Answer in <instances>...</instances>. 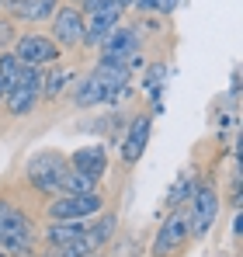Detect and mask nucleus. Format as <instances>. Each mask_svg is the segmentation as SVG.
Returning <instances> with one entry per match:
<instances>
[{"label": "nucleus", "instance_id": "obj_1", "mask_svg": "<svg viewBox=\"0 0 243 257\" xmlns=\"http://www.w3.org/2000/svg\"><path fill=\"white\" fill-rule=\"evenodd\" d=\"M132 70L125 63L115 59H97V66L83 77L80 84L73 87V104L77 108H94V104H108L115 94H122L129 87Z\"/></svg>", "mask_w": 243, "mask_h": 257}, {"label": "nucleus", "instance_id": "obj_2", "mask_svg": "<svg viewBox=\"0 0 243 257\" xmlns=\"http://www.w3.org/2000/svg\"><path fill=\"white\" fill-rule=\"evenodd\" d=\"M32 240H35V226L32 219L21 212L18 205L0 198V250L7 257L32 254Z\"/></svg>", "mask_w": 243, "mask_h": 257}, {"label": "nucleus", "instance_id": "obj_3", "mask_svg": "<svg viewBox=\"0 0 243 257\" xmlns=\"http://www.w3.org/2000/svg\"><path fill=\"white\" fill-rule=\"evenodd\" d=\"M115 226H118V219L108 212V215H101L97 222H90L77 240H66L59 247H49L42 257H94V254H101V247L111 240Z\"/></svg>", "mask_w": 243, "mask_h": 257}, {"label": "nucleus", "instance_id": "obj_4", "mask_svg": "<svg viewBox=\"0 0 243 257\" xmlns=\"http://www.w3.org/2000/svg\"><path fill=\"white\" fill-rule=\"evenodd\" d=\"M66 167H70V160H66L63 153H56V150H42V153H35V157L28 160L25 174H28V181H32L35 191H42V195L52 198V195H59V181H63Z\"/></svg>", "mask_w": 243, "mask_h": 257}, {"label": "nucleus", "instance_id": "obj_5", "mask_svg": "<svg viewBox=\"0 0 243 257\" xmlns=\"http://www.w3.org/2000/svg\"><path fill=\"white\" fill-rule=\"evenodd\" d=\"M42 97V70L35 66H21V77L11 84V90L4 94V104H7V111L14 115V118H21V115H28L35 104H39Z\"/></svg>", "mask_w": 243, "mask_h": 257}, {"label": "nucleus", "instance_id": "obj_6", "mask_svg": "<svg viewBox=\"0 0 243 257\" xmlns=\"http://www.w3.org/2000/svg\"><path fill=\"white\" fill-rule=\"evenodd\" d=\"M11 52H14V59L21 63V66H56V59H59V45L52 42L49 35H18L14 45H11Z\"/></svg>", "mask_w": 243, "mask_h": 257}, {"label": "nucleus", "instance_id": "obj_7", "mask_svg": "<svg viewBox=\"0 0 243 257\" xmlns=\"http://www.w3.org/2000/svg\"><path fill=\"white\" fill-rule=\"evenodd\" d=\"M188 202H191V212H188L191 236H195V240H202V236H208V229H212V226H215V219H219V195H215V188H212V184H198V188H195V195H191Z\"/></svg>", "mask_w": 243, "mask_h": 257}, {"label": "nucleus", "instance_id": "obj_8", "mask_svg": "<svg viewBox=\"0 0 243 257\" xmlns=\"http://www.w3.org/2000/svg\"><path fill=\"white\" fill-rule=\"evenodd\" d=\"M101 209H104V198L97 191H90V195H56L49 202V219H63V222L94 219V215H101Z\"/></svg>", "mask_w": 243, "mask_h": 257}, {"label": "nucleus", "instance_id": "obj_9", "mask_svg": "<svg viewBox=\"0 0 243 257\" xmlns=\"http://www.w3.org/2000/svg\"><path fill=\"white\" fill-rule=\"evenodd\" d=\"M191 236V222H188V212L174 209V212L163 219V226L157 229V240H153V257H170L174 250H181Z\"/></svg>", "mask_w": 243, "mask_h": 257}, {"label": "nucleus", "instance_id": "obj_10", "mask_svg": "<svg viewBox=\"0 0 243 257\" xmlns=\"http://www.w3.org/2000/svg\"><path fill=\"white\" fill-rule=\"evenodd\" d=\"M101 59H115V63H125L129 70H136V66H139V32L118 25V28L101 42Z\"/></svg>", "mask_w": 243, "mask_h": 257}, {"label": "nucleus", "instance_id": "obj_11", "mask_svg": "<svg viewBox=\"0 0 243 257\" xmlns=\"http://www.w3.org/2000/svg\"><path fill=\"white\" fill-rule=\"evenodd\" d=\"M52 42L59 49L83 45V11L80 7H56V14H52Z\"/></svg>", "mask_w": 243, "mask_h": 257}, {"label": "nucleus", "instance_id": "obj_12", "mask_svg": "<svg viewBox=\"0 0 243 257\" xmlns=\"http://www.w3.org/2000/svg\"><path fill=\"white\" fill-rule=\"evenodd\" d=\"M118 21H122V7H115V4L83 14V45H101L118 28Z\"/></svg>", "mask_w": 243, "mask_h": 257}, {"label": "nucleus", "instance_id": "obj_13", "mask_svg": "<svg viewBox=\"0 0 243 257\" xmlns=\"http://www.w3.org/2000/svg\"><path fill=\"white\" fill-rule=\"evenodd\" d=\"M150 128H153L150 115H136V118H132V125H129L125 139H122V160H125L129 167L143 160V153H146V146H150Z\"/></svg>", "mask_w": 243, "mask_h": 257}, {"label": "nucleus", "instance_id": "obj_14", "mask_svg": "<svg viewBox=\"0 0 243 257\" xmlns=\"http://www.w3.org/2000/svg\"><path fill=\"white\" fill-rule=\"evenodd\" d=\"M70 167L97 184V181L104 177V171H108V150H104V146H80V150L70 157Z\"/></svg>", "mask_w": 243, "mask_h": 257}, {"label": "nucleus", "instance_id": "obj_15", "mask_svg": "<svg viewBox=\"0 0 243 257\" xmlns=\"http://www.w3.org/2000/svg\"><path fill=\"white\" fill-rule=\"evenodd\" d=\"M14 11V18H25V21H45L56 14L59 0H0Z\"/></svg>", "mask_w": 243, "mask_h": 257}, {"label": "nucleus", "instance_id": "obj_16", "mask_svg": "<svg viewBox=\"0 0 243 257\" xmlns=\"http://www.w3.org/2000/svg\"><path fill=\"white\" fill-rule=\"evenodd\" d=\"M87 226H90V219H70V222H63V219H49L45 243H49V247H59V243H66V240H77Z\"/></svg>", "mask_w": 243, "mask_h": 257}, {"label": "nucleus", "instance_id": "obj_17", "mask_svg": "<svg viewBox=\"0 0 243 257\" xmlns=\"http://www.w3.org/2000/svg\"><path fill=\"white\" fill-rule=\"evenodd\" d=\"M195 188H198V177H195V171H184L177 181H174V188L167 191L163 205H167V209H177L181 202H188V198L195 195Z\"/></svg>", "mask_w": 243, "mask_h": 257}, {"label": "nucleus", "instance_id": "obj_18", "mask_svg": "<svg viewBox=\"0 0 243 257\" xmlns=\"http://www.w3.org/2000/svg\"><path fill=\"white\" fill-rule=\"evenodd\" d=\"M90 191H97V184H94L90 177L77 174L73 167H66L63 181H59V195H90Z\"/></svg>", "mask_w": 243, "mask_h": 257}, {"label": "nucleus", "instance_id": "obj_19", "mask_svg": "<svg viewBox=\"0 0 243 257\" xmlns=\"http://www.w3.org/2000/svg\"><path fill=\"white\" fill-rule=\"evenodd\" d=\"M66 84H70V73L59 70V66H52V73L42 77V97H59V90Z\"/></svg>", "mask_w": 243, "mask_h": 257}, {"label": "nucleus", "instance_id": "obj_20", "mask_svg": "<svg viewBox=\"0 0 243 257\" xmlns=\"http://www.w3.org/2000/svg\"><path fill=\"white\" fill-rule=\"evenodd\" d=\"M0 77H4L7 90H11V84L21 77V63L14 59V52H0Z\"/></svg>", "mask_w": 243, "mask_h": 257}, {"label": "nucleus", "instance_id": "obj_21", "mask_svg": "<svg viewBox=\"0 0 243 257\" xmlns=\"http://www.w3.org/2000/svg\"><path fill=\"white\" fill-rule=\"evenodd\" d=\"M160 80H163V66H153L150 77H146V94H150V101L157 108H160Z\"/></svg>", "mask_w": 243, "mask_h": 257}, {"label": "nucleus", "instance_id": "obj_22", "mask_svg": "<svg viewBox=\"0 0 243 257\" xmlns=\"http://www.w3.org/2000/svg\"><path fill=\"white\" fill-rule=\"evenodd\" d=\"M18 39V32H14V21L11 18H0V52H7L11 45Z\"/></svg>", "mask_w": 243, "mask_h": 257}, {"label": "nucleus", "instance_id": "obj_23", "mask_svg": "<svg viewBox=\"0 0 243 257\" xmlns=\"http://www.w3.org/2000/svg\"><path fill=\"white\" fill-rule=\"evenodd\" d=\"M177 7H181V0H150V11H160V14H170Z\"/></svg>", "mask_w": 243, "mask_h": 257}, {"label": "nucleus", "instance_id": "obj_24", "mask_svg": "<svg viewBox=\"0 0 243 257\" xmlns=\"http://www.w3.org/2000/svg\"><path fill=\"white\" fill-rule=\"evenodd\" d=\"M108 4H111V0H83V14H90V11H101V7H108Z\"/></svg>", "mask_w": 243, "mask_h": 257}, {"label": "nucleus", "instance_id": "obj_25", "mask_svg": "<svg viewBox=\"0 0 243 257\" xmlns=\"http://www.w3.org/2000/svg\"><path fill=\"white\" fill-rule=\"evenodd\" d=\"M111 4H115V7H122V11H125V7H132V4H136V0H111Z\"/></svg>", "mask_w": 243, "mask_h": 257}, {"label": "nucleus", "instance_id": "obj_26", "mask_svg": "<svg viewBox=\"0 0 243 257\" xmlns=\"http://www.w3.org/2000/svg\"><path fill=\"white\" fill-rule=\"evenodd\" d=\"M4 94H7V84H4V77H0V101H4Z\"/></svg>", "mask_w": 243, "mask_h": 257}, {"label": "nucleus", "instance_id": "obj_27", "mask_svg": "<svg viewBox=\"0 0 243 257\" xmlns=\"http://www.w3.org/2000/svg\"><path fill=\"white\" fill-rule=\"evenodd\" d=\"M73 4H83V0H73Z\"/></svg>", "mask_w": 243, "mask_h": 257}, {"label": "nucleus", "instance_id": "obj_28", "mask_svg": "<svg viewBox=\"0 0 243 257\" xmlns=\"http://www.w3.org/2000/svg\"><path fill=\"white\" fill-rule=\"evenodd\" d=\"M0 257H7V254H4V250H0Z\"/></svg>", "mask_w": 243, "mask_h": 257}, {"label": "nucleus", "instance_id": "obj_29", "mask_svg": "<svg viewBox=\"0 0 243 257\" xmlns=\"http://www.w3.org/2000/svg\"><path fill=\"white\" fill-rule=\"evenodd\" d=\"M94 257H97V254H94Z\"/></svg>", "mask_w": 243, "mask_h": 257}]
</instances>
